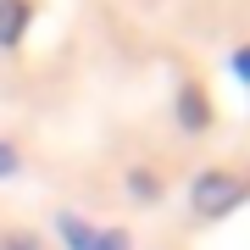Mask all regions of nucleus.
<instances>
[{"label":"nucleus","instance_id":"obj_1","mask_svg":"<svg viewBox=\"0 0 250 250\" xmlns=\"http://www.w3.org/2000/svg\"><path fill=\"white\" fill-rule=\"evenodd\" d=\"M233 195H239V184H233V178L206 172V178L195 184V211H200V217H217L223 206H233Z\"/></svg>","mask_w":250,"mask_h":250},{"label":"nucleus","instance_id":"obj_2","mask_svg":"<svg viewBox=\"0 0 250 250\" xmlns=\"http://www.w3.org/2000/svg\"><path fill=\"white\" fill-rule=\"evenodd\" d=\"M56 233L67 239V250H95V228L83 223L78 211H62V217H56Z\"/></svg>","mask_w":250,"mask_h":250},{"label":"nucleus","instance_id":"obj_3","mask_svg":"<svg viewBox=\"0 0 250 250\" xmlns=\"http://www.w3.org/2000/svg\"><path fill=\"white\" fill-rule=\"evenodd\" d=\"M22 22H28V6H22V0H0V45H17V39H22Z\"/></svg>","mask_w":250,"mask_h":250},{"label":"nucleus","instance_id":"obj_4","mask_svg":"<svg viewBox=\"0 0 250 250\" xmlns=\"http://www.w3.org/2000/svg\"><path fill=\"white\" fill-rule=\"evenodd\" d=\"M128 189H134V195H156V178H150V172H134V178H128Z\"/></svg>","mask_w":250,"mask_h":250},{"label":"nucleus","instance_id":"obj_5","mask_svg":"<svg viewBox=\"0 0 250 250\" xmlns=\"http://www.w3.org/2000/svg\"><path fill=\"white\" fill-rule=\"evenodd\" d=\"M95 250H128L123 233H95Z\"/></svg>","mask_w":250,"mask_h":250},{"label":"nucleus","instance_id":"obj_6","mask_svg":"<svg viewBox=\"0 0 250 250\" xmlns=\"http://www.w3.org/2000/svg\"><path fill=\"white\" fill-rule=\"evenodd\" d=\"M6 172H17V150H11L6 139H0V178H6Z\"/></svg>","mask_w":250,"mask_h":250},{"label":"nucleus","instance_id":"obj_7","mask_svg":"<svg viewBox=\"0 0 250 250\" xmlns=\"http://www.w3.org/2000/svg\"><path fill=\"white\" fill-rule=\"evenodd\" d=\"M0 250H39L34 239H22V233H11V239H0Z\"/></svg>","mask_w":250,"mask_h":250}]
</instances>
